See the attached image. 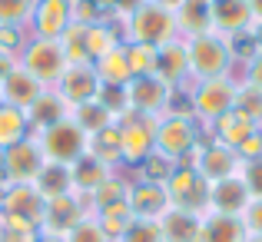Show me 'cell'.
Segmentation results:
<instances>
[{
	"label": "cell",
	"instance_id": "cell-1",
	"mask_svg": "<svg viewBox=\"0 0 262 242\" xmlns=\"http://www.w3.org/2000/svg\"><path fill=\"white\" fill-rule=\"evenodd\" d=\"M176 37H179L176 13L166 10L163 4H156V0H143V4L126 17V24H123V40H129V43L163 47V43H169V40H176Z\"/></svg>",
	"mask_w": 262,
	"mask_h": 242
},
{
	"label": "cell",
	"instance_id": "cell-2",
	"mask_svg": "<svg viewBox=\"0 0 262 242\" xmlns=\"http://www.w3.org/2000/svg\"><path fill=\"white\" fill-rule=\"evenodd\" d=\"M186 57H189V80L192 83L212 80V77H232V70H236L226 37H219V33H212V30L186 40Z\"/></svg>",
	"mask_w": 262,
	"mask_h": 242
},
{
	"label": "cell",
	"instance_id": "cell-3",
	"mask_svg": "<svg viewBox=\"0 0 262 242\" xmlns=\"http://www.w3.org/2000/svg\"><path fill=\"white\" fill-rule=\"evenodd\" d=\"M30 136L37 140V146H40V153H43L47 163L73 166L80 156H86V140H90V136L77 126L73 116H67V120L40 129V133H30Z\"/></svg>",
	"mask_w": 262,
	"mask_h": 242
},
{
	"label": "cell",
	"instance_id": "cell-4",
	"mask_svg": "<svg viewBox=\"0 0 262 242\" xmlns=\"http://www.w3.org/2000/svg\"><path fill=\"white\" fill-rule=\"evenodd\" d=\"M239 80L232 77H212V80H196L189 83V100H192V116L203 126L216 123L219 116H226L236 106Z\"/></svg>",
	"mask_w": 262,
	"mask_h": 242
},
{
	"label": "cell",
	"instance_id": "cell-5",
	"mask_svg": "<svg viewBox=\"0 0 262 242\" xmlns=\"http://www.w3.org/2000/svg\"><path fill=\"white\" fill-rule=\"evenodd\" d=\"M203 143V123L196 116H179V113H163L156 120V153L169 156L179 163Z\"/></svg>",
	"mask_w": 262,
	"mask_h": 242
},
{
	"label": "cell",
	"instance_id": "cell-6",
	"mask_svg": "<svg viewBox=\"0 0 262 242\" xmlns=\"http://www.w3.org/2000/svg\"><path fill=\"white\" fill-rule=\"evenodd\" d=\"M17 67H24V70L30 73L33 80H40L47 90H53L57 80L63 77V70H67V57H63V50H60L57 40L30 37L27 47L20 50V57H17Z\"/></svg>",
	"mask_w": 262,
	"mask_h": 242
},
{
	"label": "cell",
	"instance_id": "cell-7",
	"mask_svg": "<svg viewBox=\"0 0 262 242\" xmlns=\"http://www.w3.org/2000/svg\"><path fill=\"white\" fill-rule=\"evenodd\" d=\"M163 189H166L169 209H186V212H199V216L209 209V183L192 166H176L173 176L163 183Z\"/></svg>",
	"mask_w": 262,
	"mask_h": 242
},
{
	"label": "cell",
	"instance_id": "cell-8",
	"mask_svg": "<svg viewBox=\"0 0 262 242\" xmlns=\"http://www.w3.org/2000/svg\"><path fill=\"white\" fill-rule=\"evenodd\" d=\"M116 123H120V156H123V169L133 172L136 166H140L156 149V120L126 113L123 120H116Z\"/></svg>",
	"mask_w": 262,
	"mask_h": 242
},
{
	"label": "cell",
	"instance_id": "cell-9",
	"mask_svg": "<svg viewBox=\"0 0 262 242\" xmlns=\"http://www.w3.org/2000/svg\"><path fill=\"white\" fill-rule=\"evenodd\" d=\"M43 163L47 160H43V153H40L37 140L27 136L17 146L0 153V179H4V183H33V179L40 176V169H43Z\"/></svg>",
	"mask_w": 262,
	"mask_h": 242
},
{
	"label": "cell",
	"instance_id": "cell-10",
	"mask_svg": "<svg viewBox=\"0 0 262 242\" xmlns=\"http://www.w3.org/2000/svg\"><path fill=\"white\" fill-rule=\"evenodd\" d=\"M169 96H173V86H166L160 77H133L129 86H126L129 113L149 116V120H160V116L166 113Z\"/></svg>",
	"mask_w": 262,
	"mask_h": 242
},
{
	"label": "cell",
	"instance_id": "cell-11",
	"mask_svg": "<svg viewBox=\"0 0 262 242\" xmlns=\"http://www.w3.org/2000/svg\"><path fill=\"white\" fill-rule=\"evenodd\" d=\"M43 199L33 189V183H4L0 186V212L4 216H17L24 223H30L33 229H40L43 223Z\"/></svg>",
	"mask_w": 262,
	"mask_h": 242
},
{
	"label": "cell",
	"instance_id": "cell-12",
	"mask_svg": "<svg viewBox=\"0 0 262 242\" xmlns=\"http://www.w3.org/2000/svg\"><path fill=\"white\" fill-rule=\"evenodd\" d=\"M192 169L199 172V176L206 179V183H219V179H229V176H239V169H243V160H239L236 149L223 146V143H199V156H196V166Z\"/></svg>",
	"mask_w": 262,
	"mask_h": 242
},
{
	"label": "cell",
	"instance_id": "cell-13",
	"mask_svg": "<svg viewBox=\"0 0 262 242\" xmlns=\"http://www.w3.org/2000/svg\"><path fill=\"white\" fill-rule=\"evenodd\" d=\"M53 93H57L70 109L80 106V103L96 100V93H100V77H96L93 63H73V67H67L63 77H60L57 86H53Z\"/></svg>",
	"mask_w": 262,
	"mask_h": 242
},
{
	"label": "cell",
	"instance_id": "cell-14",
	"mask_svg": "<svg viewBox=\"0 0 262 242\" xmlns=\"http://www.w3.org/2000/svg\"><path fill=\"white\" fill-rule=\"evenodd\" d=\"M70 24H73V0H37L30 17V37L60 40Z\"/></svg>",
	"mask_w": 262,
	"mask_h": 242
},
{
	"label": "cell",
	"instance_id": "cell-15",
	"mask_svg": "<svg viewBox=\"0 0 262 242\" xmlns=\"http://www.w3.org/2000/svg\"><path fill=\"white\" fill-rule=\"evenodd\" d=\"M83 216H90V203H86L83 196H77V192H70V196H57V199H47L40 229L67 236V232H70Z\"/></svg>",
	"mask_w": 262,
	"mask_h": 242
},
{
	"label": "cell",
	"instance_id": "cell-16",
	"mask_svg": "<svg viewBox=\"0 0 262 242\" xmlns=\"http://www.w3.org/2000/svg\"><path fill=\"white\" fill-rule=\"evenodd\" d=\"M156 77L166 86H189V57H186V40L176 37L169 43L156 47Z\"/></svg>",
	"mask_w": 262,
	"mask_h": 242
},
{
	"label": "cell",
	"instance_id": "cell-17",
	"mask_svg": "<svg viewBox=\"0 0 262 242\" xmlns=\"http://www.w3.org/2000/svg\"><path fill=\"white\" fill-rule=\"evenodd\" d=\"M206 133H209L212 143H223V146H229V149H239L252 133H259V126L243 113V109L232 106L226 116H219L216 123H209V126L203 129V136H206Z\"/></svg>",
	"mask_w": 262,
	"mask_h": 242
},
{
	"label": "cell",
	"instance_id": "cell-18",
	"mask_svg": "<svg viewBox=\"0 0 262 242\" xmlns=\"http://www.w3.org/2000/svg\"><path fill=\"white\" fill-rule=\"evenodd\" d=\"M252 203L243 176H229L209 186V209L206 212H223V216H243V209Z\"/></svg>",
	"mask_w": 262,
	"mask_h": 242
},
{
	"label": "cell",
	"instance_id": "cell-19",
	"mask_svg": "<svg viewBox=\"0 0 262 242\" xmlns=\"http://www.w3.org/2000/svg\"><path fill=\"white\" fill-rule=\"evenodd\" d=\"M209 17H212V33H219V37H236V33L252 27V13L246 0H212Z\"/></svg>",
	"mask_w": 262,
	"mask_h": 242
},
{
	"label": "cell",
	"instance_id": "cell-20",
	"mask_svg": "<svg viewBox=\"0 0 262 242\" xmlns=\"http://www.w3.org/2000/svg\"><path fill=\"white\" fill-rule=\"evenodd\" d=\"M43 90H47L43 83L33 80L24 67H13V70L0 80V96H4V103H7V106L24 109V113L33 106V103H37V96L43 93Z\"/></svg>",
	"mask_w": 262,
	"mask_h": 242
},
{
	"label": "cell",
	"instance_id": "cell-21",
	"mask_svg": "<svg viewBox=\"0 0 262 242\" xmlns=\"http://www.w3.org/2000/svg\"><path fill=\"white\" fill-rule=\"evenodd\" d=\"M156 226H160L163 242H199L203 216L199 212H186V209H166L156 219Z\"/></svg>",
	"mask_w": 262,
	"mask_h": 242
},
{
	"label": "cell",
	"instance_id": "cell-22",
	"mask_svg": "<svg viewBox=\"0 0 262 242\" xmlns=\"http://www.w3.org/2000/svg\"><path fill=\"white\" fill-rule=\"evenodd\" d=\"M166 209H169V203H166V189L163 186L133 179V186H129V212H133V219H160Z\"/></svg>",
	"mask_w": 262,
	"mask_h": 242
},
{
	"label": "cell",
	"instance_id": "cell-23",
	"mask_svg": "<svg viewBox=\"0 0 262 242\" xmlns=\"http://www.w3.org/2000/svg\"><path fill=\"white\" fill-rule=\"evenodd\" d=\"M86 156H93L96 163H103L110 172L123 169V156H120V123H110V126L100 129V133H90Z\"/></svg>",
	"mask_w": 262,
	"mask_h": 242
},
{
	"label": "cell",
	"instance_id": "cell-24",
	"mask_svg": "<svg viewBox=\"0 0 262 242\" xmlns=\"http://www.w3.org/2000/svg\"><path fill=\"white\" fill-rule=\"evenodd\" d=\"M246 226L239 216H223V212H203V232L199 242H246Z\"/></svg>",
	"mask_w": 262,
	"mask_h": 242
},
{
	"label": "cell",
	"instance_id": "cell-25",
	"mask_svg": "<svg viewBox=\"0 0 262 242\" xmlns=\"http://www.w3.org/2000/svg\"><path fill=\"white\" fill-rule=\"evenodd\" d=\"M67 116H70V106H67V103L60 100L53 90H43V93L37 96V103L27 109V123H30V133H40V129H47V126H53V123L67 120Z\"/></svg>",
	"mask_w": 262,
	"mask_h": 242
},
{
	"label": "cell",
	"instance_id": "cell-26",
	"mask_svg": "<svg viewBox=\"0 0 262 242\" xmlns=\"http://www.w3.org/2000/svg\"><path fill=\"white\" fill-rule=\"evenodd\" d=\"M116 24H123V20H116ZM116 24H110L106 17L96 20V24H86L83 40H86V57H90V63H93V60H100L103 53L116 50V47L123 43V27H116Z\"/></svg>",
	"mask_w": 262,
	"mask_h": 242
},
{
	"label": "cell",
	"instance_id": "cell-27",
	"mask_svg": "<svg viewBox=\"0 0 262 242\" xmlns=\"http://www.w3.org/2000/svg\"><path fill=\"white\" fill-rule=\"evenodd\" d=\"M33 189L40 192V199H57V196H70L73 192V169L63 163H43L40 176L33 179Z\"/></svg>",
	"mask_w": 262,
	"mask_h": 242
},
{
	"label": "cell",
	"instance_id": "cell-28",
	"mask_svg": "<svg viewBox=\"0 0 262 242\" xmlns=\"http://www.w3.org/2000/svg\"><path fill=\"white\" fill-rule=\"evenodd\" d=\"M129 186H133V176H123V169L110 172V176L90 192V199H86L90 212H100V209H106V206H113V203L129 199Z\"/></svg>",
	"mask_w": 262,
	"mask_h": 242
},
{
	"label": "cell",
	"instance_id": "cell-29",
	"mask_svg": "<svg viewBox=\"0 0 262 242\" xmlns=\"http://www.w3.org/2000/svg\"><path fill=\"white\" fill-rule=\"evenodd\" d=\"M176 27H179V37L192 40L199 33H209L212 30V17H209V4L203 0H183V7L176 10Z\"/></svg>",
	"mask_w": 262,
	"mask_h": 242
},
{
	"label": "cell",
	"instance_id": "cell-30",
	"mask_svg": "<svg viewBox=\"0 0 262 242\" xmlns=\"http://www.w3.org/2000/svg\"><path fill=\"white\" fill-rule=\"evenodd\" d=\"M93 70H96V77H100V86H129V80H133L126 53H123V43L116 47V50L103 53L100 60H93Z\"/></svg>",
	"mask_w": 262,
	"mask_h": 242
},
{
	"label": "cell",
	"instance_id": "cell-31",
	"mask_svg": "<svg viewBox=\"0 0 262 242\" xmlns=\"http://www.w3.org/2000/svg\"><path fill=\"white\" fill-rule=\"evenodd\" d=\"M70 169H73V192H77V196H83V199H90V192H93L96 186L110 176V169L103 163H96L93 156H80Z\"/></svg>",
	"mask_w": 262,
	"mask_h": 242
},
{
	"label": "cell",
	"instance_id": "cell-32",
	"mask_svg": "<svg viewBox=\"0 0 262 242\" xmlns=\"http://www.w3.org/2000/svg\"><path fill=\"white\" fill-rule=\"evenodd\" d=\"M30 136V123H27V113L17 106H0V153L10 146H17L20 140Z\"/></svg>",
	"mask_w": 262,
	"mask_h": 242
},
{
	"label": "cell",
	"instance_id": "cell-33",
	"mask_svg": "<svg viewBox=\"0 0 262 242\" xmlns=\"http://www.w3.org/2000/svg\"><path fill=\"white\" fill-rule=\"evenodd\" d=\"M70 116L77 120V126L83 129V133H100L103 126H110V123H116L113 116L106 113V106H103L100 100H90V103H80V106H73L70 109Z\"/></svg>",
	"mask_w": 262,
	"mask_h": 242
},
{
	"label": "cell",
	"instance_id": "cell-34",
	"mask_svg": "<svg viewBox=\"0 0 262 242\" xmlns=\"http://www.w3.org/2000/svg\"><path fill=\"white\" fill-rule=\"evenodd\" d=\"M173 169H176V163L169 160V156H163V153H149L146 160H143L140 166L133 169V179H140V183H156V186H163L169 176H173Z\"/></svg>",
	"mask_w": 262,
	"mask_h": 242
},
{
	"label": "cell",
	"instance_id": "cell-35",
	"mask_svg": "<svg viewBox=\"0 0 262 242\" xmlns=\"http://www.w3.org/2000/svg\"><path fill=\"white\" fill-rule=\"evenodd\" d=\"M123 53H126V63L133 77H156V47L123 40Z\"/></svg>",
	"mask_w": 262,
	"mask_h": 242
},
{
	"label": "cell",
	"instance_id": "cell-36",
	"mask_svg": "<svg viewBox=\"0 0 262 242\" xmlns=\"http://www.w3.org/2000/svg\"><path fill=\"white\" fill-rule=\"evenodd\" d=\"M83 33H86V24H70V27L63 30V37L57 40L60 50H63V57H67V67H73V63H90Z\"/></svg>",
	"mask_w": 262,
	"mask_h": 242
},
{
	"label": "cell",
	"instance_id": "cell-37",
	"mask_svg": "<svg viewBox=\"0 0 262 242\" xmlns=\"http://www.w3.org/2000/svg\"><path fill=\"white\" fill-rule=\"evenodd\" d=\"M37 0H0V27H30Z\"/></svg>",
	"mask_w": 262,
	"mask_h": 242
},
{
	"label": "cell",
	"instance_id": "cell-38",
	"mask_svg": "<svg viewBox=\"0 0 262 242\" xmlns=\"http://www.w3.org/2000/svg\"><path fill=\"white\" fill-rule=\"evenodd\" d=\"M96 100L106 106V113L113 116V120H123V116L129 113V100H126V86H100V93H96Z\"/></svg>",
	"mask_w": 262,
	"mask_h": 242
},
{
	"label": "cell",
	"instance_id": "cell-39",
	"mask_svg": "<svg viewBox=\"0 0 262 242\" xmlns=\"http://www.w3.org/2000/svg\"><path fill=\"white\" fill-rule=\"evenodd\" d=\"M236 109H243V113H246V116H249V120L262 129V93H259V90H252V86H246V83H239Z\"/></svg>",
	"mask_w": 262,
	"mask_h": 242
},
{
	"label": "cell",
	"instance_id": "cell-40",
	"mask_svg": "<svg viewBox=\"0 0 262 242\" xmlns=\"http://www.w3.org/2000/svg\"><path fill=\"white\" fill-rule=\"evenodd\" d=\"M67 242H110L106 236H103L100 229V219L90 212V216H83L77 226H73L70 232H67Z\"/></svg>",
	"mask_w": 262,
	"mask_h": 242
},
{
	"label": "cell",
	"instance_id": "cell-41",
	"mask_svg": "<svg viewBox=\"0 0 262 242\" xmlns=\"http://www.w3.org/2000/svg\"><path fill=\"white\" fill-rule=\"evenodd\" d=\"M120 242H163V236H160L156 219H133V223L126 226V232H123Z\"/></svg>",
	"mask_w": 262,
	"mask_h": 242
},
{
	"label": "cell",
	"instance_id": "cell-42",
	"mask_svg": "<svg viewBox=\"0 0 262 242\" xmlns=\"http://www.w3.org/2000/svg\"><path fill=\"white\" fill-rule=\"evenodd\" d=\"M30 40V27H0V50L20 57V50Z\"/></svg>",
	"mask_w": 262,
	"mask_h": 242
},
{
	"label": "cell",
	"instance_id": "cell-43",
	"mask_svg": "<svg viewBox=\"0 0 262 242\" xmlns=\"http://www.w3.org/2000/svg\"><path fill=\"white\" fill-rule=\"evenodd\" d=\"M239 176H243V183H246V189H249V196H252V199H262V156H259V160L243 163Z\"/></svg>",
	"mask_w": 262,
	"mask_h": 242
},
{
	"label": "cell",
	"instance_id": "cell-44",
	"mask_svg": "<svg viewBox=\"0 0 262 242\" xmlns=\"http://www.w3.org/2000/svg\"><path fill=\"white\" fill-rule=\"evenodd\" d=\"M239 219H243V226H246V236L262 239V199H252V203L243 209Z\"/></svg>",
	"mask_w": 262,
	"mask_h": 242
},
{
	"label": "cell",
	"instance_id": "cell-45",
	"mask_svg": "<svg viewBox=\"0 0 262 242\" xmlns=\"http://www.w3.org/2000/svg\"><path fill=\"white\" fill-rule=\"evenodd\" d=\"M239 83H246V86H252V90L262 93V53H256V57L239 70Z\"/></svg>",
	"mask_w": 262,
	"mask_h": 242
},
{
	"label": "cell",
	"instance_id": "cell-46",
	"mask_svg": "<svg viewBox=\"0 0 262 242\" xmlns=\"http://www.w3.org/2000/svg\"><path fill=\"white\" fill-rule=\"evenodd\" d=\"M236 153H239V160H243V163H249V160H259V156H262V133H252L249 140H246L243 146L236 149Z\"/></svg>",
	"mask_w": 262,
	"mask_h": 242
},
{
	"label": "cell",
	"instance_id": "cell-47",
	"mask_svg": "<svg viewBox=\"0 0 262 242\" xmlns=\"http://www.w3.org/2000/svg\"><path fill=\"white\" fill-rule=\"evenodd\" d=\"M0 242H37V232H13L0 226Z\"/></svg>",
	"mask_w": 262,
	"mask_h": 242
},
{
	"label": "cell",
	"instance_id": "cell-48",
	"mask_svg": "<svg viewBox=\"0 0 262 242\" xmlns=\"http://www.w3.org/2000/svg\"><path fill=\"white\" fill-rule=\"evenodd\" d=\"M13 67H17V57H13V53H7V50H0V80H4Z\"/></svg>",
	"mask_w": 262,
	"mask_h": 242
},
{
	"label": "cell",
	"instance_id": "cell-49",
	"mask_svg": "<svg viewBox=\"0 0 262 242\" xmlns=\"http://www.w3.org/2000/svg\"><path fill=\"white\" fill-rule=\"evenodd\" d=\"M37 242H67V236H60V232H47V229H37Z\"/></svg>",
	"mask_w": 262,
	"mask_h": 242
},
{
	"label": "cell",
	"instance_id": "cell-50",
	"mask_svg": "<svg viewBox=\"0 0 262 242\" xmlns=\"http://www.w3.org/2000/svg\"><path fill=\"white\" fill-rule=\"evenodd\" d=\"M90 4L96 7V10L103 13V17H106V13H113V7H116V0H90Z\"/></svg>",
	"mask_w": 262,
	"mask_h": 242
},
{
	"label": "cell",
	"instance_id": "cell-51",
	"mask_svg": "<svg viewBox=\"0 0 262 242\" xmlns=\"http://www.w3.org/2000/svg\"><path fill=\"white\" fill-rule=\"evenodd\" d=\"M249 30H252V40H256V53H262V20H256Z\"/></svg>",
	"mask_w": 262,
	"mask_h": 242
},
{
	"label": "cell",
	"instance_id": "cell-52",
	"mask_svg": "<svg viewBox=\"0 0 262 242\" xmlns=\"http://www.w3.org/2000/svg\"><path fill=\"white\" fill-rule=\"evenodd\" d=\"M249 4V13H252V24L256 20H262V0H246Z\"/></svg>",
	"mask_w": 262,
	"mask_h": 242
},
{
	"label": "cell",
	"instance_id": "cell-53",
	"mask_svg": "<svg viewBox=\"0 0 262 242\" xmlns=\"http://www.w3.org/2000/svg\"><path fill=\"white\" fill-rule=\"evenodd\" d=\"M156 4H163V7H166V10H179V7H183V0H156Z\"/></svg>",
	"mask_w": 262,
	"mask_h": 242
},
{
	"label": "cell",
	"instance_id": "cell-54",
	"mask_svg": "<svg viewBox=\"0 0 262 242\" xmlns=\"http://www.w3.org/2000/svg\"><path fill=\"white\" fill-rule=\"evenodd\" d=\"M246 242H262V239H256V236H249V239H246Z\"/></svg>",
	"mask_w": 262,
	"mask_h": 242
},
{
	"label": "cell",
	"instance_id": "cell-55",
	"mask_svg": "<svg viewBox=\"0 0 262 242\" xmlns=\"http://www.w3.org/2000/svg\"><path fill=\"white\" fill-rule=\"evenodd\" d=\"M0 106H4V96H0Z\"/></svg>",
	"mask_w": 262,
	"mask_h": 242
},
{
	"label": "cell",
	"instance_id": "cell-56",
	"mask_svg": "<svg viewBox=\"0 0 262 242\" xmlns=\"http://www.w3.org/2000/svg\"><path fill=\"white\" fill-rule=\"evenodd\" d=\"M203 4H212V0H203Z\"/></svg>",
	"mask_w": 262,
	"mask_h": 242
},
{
	"label": "cell",
	"instance_id": "cell-57",
	"mask_svg": "<svg viewBox=\"0 0 262 242\" xmlns=\"http://www.w3.org/2000/svg\"><path fill=\"white\" fill-rule=\"evenodd\" d=\"M259 133H262V129H259Z\"/></svg>",
	"mask_w": 262,
	"mask_h": 242
}]
</instances>
